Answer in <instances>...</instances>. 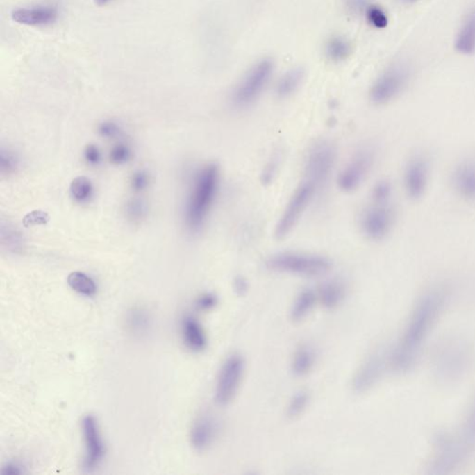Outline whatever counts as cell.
I'll return each mask as SVG.
<instances>
[{
    "label": "cell",
    "instance_id": "31",
    "mask_svg": "<svg viewBox=\"0 0 475 475\" xmlns=\"http://www.w3.org/2000/svg\"><path fill=\"white\" fill-rule=\"evenodd\" d=\"M393 187L388 181H378L372 190V200L374 203H390Z\"/></svg>",
    "mask_w": 475,
    "mask_h": 475
},
{
    "label": "cell",
    "instance_id": "11",
    "mask_svg": "<svg viewBox=\"0 0 475 475\" xmlns=\"http://www.w3.org/2000/svg\"><path fill=\"white\" fill-rule=\"evenodd\" d=\"M430 174V161L425 154H415L408 160L403 178L408 197L419 200L425 194L429 186Z\"/></svg>",
    "mask_w": 475,
    "mask_h": 475
},
{
    "label": "cell",
    "instance_id": "22",
    "mask_svg": "<svg viewBox=\"0 0 475 475\" xmlns=\"http://www.w3.org/2000/svg\"><path fill=\"white\" fill-rule=\"evenodd\" d=\"M303 79V71L301 68L292 69L281 76L276 85V94L278 98L285 99L297 92Z\"/></svg>",
    "mask_w": 475,
    "mask_h": 475
},
{
    "label": "cell",
    "instance_id": "6",
    "mask_svg": "<svg viewBox=\"0 0 475 475\" xmlns=\"http://www.w3.org/2000/svg\"><path fill=\"white\" fill-rule=\"evenodd\" d=\"M245 372V360L239 353L229 356L221 367L215 385V399L219 406H228L236 397Z\"/></svg>",
    "mask_w": 475,
    "mask_h": 475
},
{
    "label": "cell",
    "instance_id": "28",
    "mask_svg": "<svg viewBox=\"0 0 475 475\" xmlns=\"http://www.w3.org/2000/svg\"><path fill=\"white\" fill-rule=\"evenodd\" d=\"M126 323L132 333H143L150 326V316L142 308L132 309L126 317Z\"/></svg>",
    "mask_w": 475,
    "mask_h": 475
},
{
    "label": "cell",
    "instance_id": "21",
    "mask_svg": "<svg viewBox=\"0 0 475 475\" xmlns=\"http://www.w3.org/2000/svg\"><path fill=\"white\" fill-rule=\"evenodd\" d=\"M316 361L314 350L308 345H301L295 351L292 361V369L297 376L303 377L312 371Z\"/></svg>",
    "mask_w": 475,
    "mask_h": 475
},
{
    "label": "cell",
    "instance_id": "36",
    "mask_svg": "<svg viewBox=\"0 0 475 475\" xmlns=\"http://www.w3.org/2000/svg\"><path fill=\"white\" fill-rule=\"evenodd\" d=\"M149 175L144 170H138L133 174L131 179L132 190L135 192H143L149 186Z\"/></svg>",
    "mask_w": 475,
    "mask_h": 475
},
{
    "label": "cell",
    "instance_id": "26",
    "mask_svg": "<svg viewBox=\"0 0 475 475\" xmlns=\"http://www.w3.org/2000/svg\"><path fill=\"white\" fill-rule=\"evenodd\" d=\"M1 241L4 247L15 253L23 250L24 242H26L23 235L17 228L10 225L4 226L3 224H2L1 229Z\"/></svg>",
    "mask_w": 475,
    "mask_h": 475
},
{
    "label": "cell",
    "instance_id": "25",
    "mask_svg": "<svg viewBox=\"0 0 475 475\" xmlns=\"http://www.w3.org/2000/svg\"><path fill=\"white\" fill-rule=\"evenodd\" d=\"M93 185L87 176H77L73 179L70 186L71 195L78 203H85L90 200L93 195Z\"/></svg>",
    "mask_w": 475,
    "mask_h": 475
},
{
    "label": "cell",
    "instance_id": "30",
    "mask_svg": "<svg viewBox=\"0 0 475 475\" xmlns=\"http://www.w3.org/2000/svg\"><path fill=\"white\" fill-rule=\"evenodd\" d=\"M147 214V206L140 199H131L126 204V215L129 220L133 222H140Z\"/></svg>",
    "mask_w": 475,
    "mask_h": 475
},
{
    "label": "cell",
    "instance_id": "5",
    "mask_svg": "<svg viewBox=\"0 0 475 475\" xmlns=\"http://www.w3.org/2000/svg\"><path fill=\"white\" fill-rule=\"evenodd\" d=\"M273 71L274 65L272 60L264 59L256 63L232 94V102L235 106L247 108L252 105L269 84Z\"/></svg>",
    "mask_w": 475,
    "mask_h": 475
},
{
    "label": "cell",
    "instance_id": "10",
    "mask_svg": "<svg viewBox=\"0 0 475 475\" xmlns=\"http://www.w3.org/2000/svg\"><path fill=\"white\" fill-rule=\"evenodd\" d=\"M374 151L371 149H361L353 154L349 162L342 168L338 176V185L342 192H352L360 188L371 172L374 164Z\"/></svg>",
    "mask_w": 475,
    "mask_h": 475
},
{
    "label": "cell",
    "instance_id": "20",
    "mask_svg": "<svg viewBox=\"0 0 475 475\" xmlns=\"http://www.w3.org/2000/svg\"><path fill=\"white\" fill-rule=\"evenodd\" d=\"M317 300L316 292L310 289L303 290L298 294L291 309V319L294 322H302L310 314Z\"/></svg>",
    "mask_w": 475,
    "mask_h": 475
},
{
    "label": "cell",
    "instance_id": "37",
    "mask_svg": "<svg viewBox=\"0 0 475 475\" xmlns=\"http://www.w3.org/2000/svg\"><path fill=\"white\" fill-rule=\"evenodd\" d=\"M98 131L101 137L106 138V139H113V138L120 136L121 134L120 126L112 121H104L99 124Z\"/></svg>",
    "mask_w": 475,
    "mask_h": 475
},
{
    "label": "cell",
    "instance_id": "17",
    "mask_svg": "<svg viewBox=\"0 0 475 475\" xmlns=\"http://www.w3.org/2000/svg\"><path fill=\"white\" fill-rule=\"evenodd\" d=\"M182 338L185 345L192 352H201L207 347V337L203 326L195 317L186 316L181 322Z\"/></svg>",
    "mask_w": 475,
    "mask_h": 475
},
{
    "label": "cell",
    "instance_id": "29",
    "mask_svg": "<svg viewBox=\"0 0 475 475\" xmlns=\"http://www.w3.org/2000/svg\"><path fill=\"white\" fill-rule=\"evenodd\" d=\"M309 401H310V396L308 392H298L292 397L291 401L289 403L288 408H287V416L292 419L298 418L305 412Z\"/></svg>",
    "mask_w": 475,
    "mask_h": 475
},
{
    "label": "cell",
    "instance_id": "15",
    "mask_svg": "<svg viewBox=\"0 0 475 475\" xmlns=\"http://www.w3.org/2000/svg\"><path fill=\"white\" fill-rule=\"evenodd\" d=\"M451 184L455 192L468 203H475V159H464L453 168Z\"/></svg>",
    "mask_w": 475,
    "mask_h": 475
},
{
    "label": "cell",
    "instance_id": "9",
    "mask_svg": "<svg viewBox=\"0 0 475 475\" xmlns=\"http://www.w3.org/2000/svg\"><path fill=\"white\" fill-rule=\"evenodd\" d=\"M396 212L390 203H374L364 210L360 217L363 234L372 241L385 239L394 225Z\"/></svg>",
    "mask_w": 475,
    "mask_h": 475
},
{
    "label": "cell",
    "instance_id": "45",
    "mask_svg": "<svg viewBox=\"0 0 475 475\" xmlns=\"http://www.w3.org/2000/svg\"><path fill=\"white\" fill-rule=\"evenodd\" d=\"M401 1L405 2V3H415V2L419 1V0H401Z\"/></svg>",
    "mask_w": 475,
    "mask_h": 475
},
{
    "label": "cell",
    "instance_id": "14",
    "mask_svg": "<svg viewBox=\"0 0 475 475\" xmlns=\"http://www.w3.org/2000/svg\"><path fill=\"white\" fill-rule=\"evenodd\" d=\"M13 22L22 26L46 27L56 23L59 19V10L49 5L16 8L12 12Z\"/></svg>",
    "mask_w": 475,
    "mask_h": 475
},
{
    "label": "cell",
    "instance_id": "32",
    "mask_svg": "<svg viewBox=\"0 0 475 475\" xmlns=\"http://www.w3.org/2000/svg\"><path fill=\"white\" fill-rule=\"evenodd\" d=\"M18 167V158L12 151L2 149L0 154V169L3 175L15 172Z\"/></svg>",
    "mask_w": 475,
    "mask_h": 475
},
{
    "label": "cell",
    "instance_id": "40",
    "mask_svg": "<svg viewBox=\"0 0 475 475\" xmlns=\"http://www.w3.org/2000/svg\"><path fill=\"white\" fill-rule=\"evenodd\" d=\"M84 157L88 164L91 165H98L101 161V153L97 146L90 144L85 147Z\"/></svg>",
    "mask_w": 475,
    "mask_h": 475
},
{
    "label": "cell",
    "instance_id": "34",
    "mask_svg": "<svg viewBox=\"0 0 475 475\" xmlns=\"http://www.w3.org/2000/svg\"><path fill=\"white\" fill-rule=\"evenodd\" d=\"M131 153L128 146L125 144H117L110 151V161L113 165L126 164L131 158Z\"/></svg>",
    "mask_w": 475,
    "mask_h": 475
},
{
    "label": "cell",
    "instance_id": "35",
    "mask_svg": "<svg viewBox=\"0 0 475 475\" xmlns=\"http://www.w3.org/2000/svg\"><path fill=\"white\" fill-rule=\"evenodd\" d=\"M49 215L48 212L41 211V210H35L28 212L24 217V226H31L37 225H46L49 222Z\"/></svg>",
    "mask_w": 475,
    "mask_h": 475
},
{
    "label": "cell",
    "instance_id": "38",
    "mask_svg": "<svg viewBox=\"0 0 475 475\" xmlns=\"http://www.w3.org/2000/svg\"><path fill=\"white\" fill-rule=\"evenodd\" d=\"M217 303L218 298L217 295L207 292V294H203L198 298L196 306H197L199 310L209 311L215 308Z\"/></svg>",
    "mask_w": 475,
    "mask_h": 475
},
{
    "label": "cell",
    "instance_id": "1",
    "mask_svg": "<svg viewBox=\"0 0 475 475\" xmlns=\"http://www.w3.org/2000/svg\"><path fill=\"white\" fill-rule=\"evenodd\" d=\"M444 294L432 291L424 294L417 303L404 336L391 356V364L399 372H407L415 363L422 342L430 333L443 308Z\"/></svg>",
    "mask_w": 475,
    "mask_h": 475
},
{
    "label": "cell",
    "instance_id": "12",
    "mask_svg": "<svg viewBox=\"0 0 475 475\" xmlns=\"http://www.w3.org/2000/svg\"><path fill=\"white\" fill-rule=\"evenodd\" d=\"M81 426L85 447L82 467L85 472H92L103 460L105 444L95 417L91 414L85 416L82 419Z\"/></svg>",
    "mask_w": 475,
    "mask_h": 475
},
{
    "label": "cell",
    "instance_id": "43",
    "mask_svg": "<svg viewBox=\"0 0 475 475\" xmlns=\"http://www.w3.org/2000/svg\"><path fill=\"white\" fill-rule=\"evenodd\" d=\"M234 287L235 291H236L240 295H244L247 294L248 291L247 281L242 277L237 278L236 280H235Z\"/></svg>",
    "mask_w": 475,
    "mask_h": 475
},
{
    "label": "cell",
    "instance_id": "2",
    "mask_svg": "<svg viewBox=\"0 0 475 475\" xmlns=\"http://www.w3.org/2000/svg\"><path fill=\"white\" fill-rule=\"evenodd\" d=\"M219 184L220 169L215 162L203 165L195 173L184 208L185 224L190 231L197 232L206 224Z\"/></svg>",
    "mask_w": 475,
    "mask_h": 475
},
{
    "label": "cell",
    "instance_id": "42",
    "mask_svg": "<svg viewBox=\"0 0 475 475\" xmlns=\"http://www.w3.org/2000/svg\"><path fill=\"white\" fill-rule=\"evenodd\" d=\"M278 156L273 157L272 161H270L269 164L267 165L266 168H265L263 175H262L264 183H269V182L272 181L273 176H275L276 171H277L278 165Z\"/></svg>",
    "mask_w": 475,
    "mask_h": 475
},
{
    "label": "cell",
    "instance_id": "16",
    "mask_svg": "<svg viewBox=\"0 0 475 475\" xmlns=\"http://www.w3.org/2000/svg\"><path fill=\"white\" fill-rule=\"evenodd\" d=\"M218 431V422L211 414H201L193 422L190 430V443L197 451H204L211 446Z\"/></svg>",
    "mask_w": 475,
    "mask_h": 475
},
{
    "label": "cell",
    "instance_id": "23",
    "mask_svg": "<svg viewBox=\"0 0 475 475\" xmlns=\"http://www.w3.org/2000/svg\"><path fill=\"white\" fill-rule=\"evenodd\" d=\"M68 285L77 294L85 295V297H94L97 292V285L93 278L85 273L80 272H72L68 276Z\"/></svg>",
    "mask_w": 475,
    "mask_h": 475
},
{
    "label": "cell",
    "instance_id": "13",
    "mask_svg": "<svg viewBox=\"0 0 475 475\" xmlns=\"http://www.w3.org/2000/svg\"><path fill=\"white\" fill-rule=\"evenodd\" d=\"M386 365L385 353L378 351L369 356L356 372L353 379V389L356 393L362 394L374 388L383 376Z\"/></svg>",
    "mask_w": 475,
    "mask_h": 475
},
{
    "label": "cell",
    "instance_id": "18",
    "mask_svg": "<svg viewBox=\"0 0 475 475\" xmlns=\"http://www.w3.org/2000/svg\"><path fill=\"white\" fill-rule=\"evenodd\" d=\"M456 49L460 53L469 55L475 52V8L466 16L455 42Z\"/></svg>",
    "mask_w": 475,
    "mask_h": 475
},
{
    "label": "cell",
    "instance_id": "24",
    "mask_svg": "<svg viewBox=\"0 0 475 475\" xmlns=\"http://www.w3.org/2000/svg\"><path fill=\"white\" fill-rule=\"evenodd\" d=\"M351 53L350 43L341 37L331 38L326 45V55L334 62L347 60Z\"/></svg>",
    "mask_w": 475,
    "mask_h": 475
},
{
    "label": "cell",
    "instance_id": "27",
    "mask_svg": "<svg viewBox=\"0 0 475 475\" xmlns=\"http://www.w3.org/2000/svg\"><path fill=\"white\" fill-rule=\"evenodd\" d=\"M457 441L458 446L460 447L461 454H464L469 450L474 449L475 447V408L472 413L469 414L468 421L464 425L461 440Z\"/></svg>",
    "mask_w": 475,
    "mask_h": 475
},
{
    "label": "cell",
    "instance_id": "7",
    "mask_svg": "<svg viewBox=\"0 0 475 475\" xmlns=\"http://www.w3.org/2000/svg\"><path fill=\"white\" fill-rule=\"evenodd\" d=\"M410 77V68L404 63L391 66L375 80L369 91L371 101L376 105L394 101L407 87Z\"/></svg>",
    "mask_w": 475,
    "mask_h": 475
},
{
    "label": "cell",
    "instance_id": "19",
    "mask_svg": "<svg viewBox=\"0 0 475 475\" xmlns=\"http://www.w3.org/2000/svg\"><path fill=\"white\" fill-rule=\"evenodd\" d=\"M347 294L344 283L340 280H333L325 283L317 292V300L326 308H334L344 301Z\"/></svg>",
    "mask_w": 475,
    "mask_h": 475
},
{
    "label": "cell",
    "instance_id": "39",
    "mask_svg": "<svg viewBox=\"0 0 475 475\" xmlns=\"http://www.w3.org/2000/svg\"><path fill=\"white\" fill-rule=\"evenodd\" d=\"M347 8L353 15H361L367 12L371 4L369 0H345Z\"/></svg>",
    "mask_w": 475,
    "mask_h": 475
},
{
    "label": "cell",
    "instance_id": "33",
    "mask_svg": "<svg viewBox=\"0 0 475 475\" xmlns=\"http://www.w3.org/2000/svg\"><path fill=\"white\" fill-rule=\"evenodd\" d=\"M367 19L369 23L376 28H385L388 24V18L383 10L377 6H369L366 12Z\"/></svg>",
    "mask_w": 475,
    "mask_h": 475
},
{
    "label": "cell",
    "instance_id": "41",
    "mask_svg": "<svg viewBox=\"0 0 475 475\" xmlns=\"http://www.w3.org/2000/svg\"><path fill=\"white\" fill-rule=\"evenodd\" d=\"M26 474V468L17 461H9L2 467V475H21Z\"/></svg>",
    "mask_w": 475,
    "mask_h": 475
},
{
    "label": "cell",
    "instance_id": "8",
    "mask_svg": "<svg viewBox=\"0 0 475 475\" xmlns=\"http://www.w3.org/2000/svg\"><path fill=\"white\" fill-rule=\"evenodd\" d=\"M336 149L328 140H319L309 149L305 165V178L320 189L328 181L335 165Z\"/></svg>",
    "mask_w": 475,
    "mask_h": 475
},
{
    "label": "cell",
    "instance_id": "44",
    "mask_svg": "<svg viewBox=\"0 0 475 475\" xmlns=\"http://www.w3.org/2000/svg\"><path fill=\"white\" fill-rule=\"evenodd\" d=\"M94 3L98 7H106L112 4L115 0H93Z\"/></svg>",
    "mask_w": 475,
    "mask_h": 475
},
{
    "label": "cell",
    "instance_id": "3",
    "mask_svg": "<svg viewBox=\"0 0 475 475\" xmlns=\"http://www.w3.org/2000/svg\"><path fill=\"white\" fill-rule=\"evenodd\" d=\"M272 272L302 277H319L330 272L331 262L325 256L314 253L283 252L270 256L266 262Z\"/></svg>",
    "mask_w": 475,
    "mask_h": 475
},
{
    "label": "cell",
    "instance_id": "4",
    "mask_svg": "<svg viewBox=\"0 0 475 475\" xmlns=\"http://www.w3.org/2000/svg\"><path fill=\"white\" fill-rule=\"evenodd\" d=\"M319 190L313 182L303 178L289 199L285 209L276 225L275 236L278 240L285 239L294 231Z\"/></svg>",
    "mask_w": 475,
    "mask_h": 475
}]
</instances>
